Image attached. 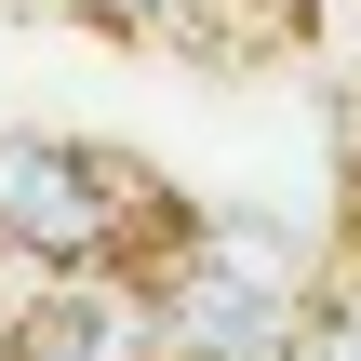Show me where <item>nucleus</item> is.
I'll list each match as a JSON object with an SVG mask.
<instances>
[{
	"mask_svg": "<svg viewBox=\"0 0 361 361\" xmlns=\"http://www.w3.org/2000/svg\"><path fill=\"white\" fill-rule=\"evenodd\" d=\"M295 361H361V268L308 295V322H295Z\"/></svg>",
	"mask_w": 361,
	"mask_h": 361,
	"instance_id": "obj_4",
	"label": "nucleus"
},
{
	"mask_svg": "<svg viewBox=\"0 0 361 361\" xmlns=\"http://www.w3.org/2000/svg\"><path fill=\"white\" fill-rule=\"evenodd\" d=\"M134 228H161L134 161H94V147L0 121V268H107V255H134Z\"/></svg>",
	"mask_w": 361,
	"mask_h": 361,
	"instance_id": "obj_1",
	"label": "nucleus"
},
{
	"mask_svg": "<svg viewBox=\"0 0 361 361\" xmlns=\"http://www.w3.org/2000/svg\"><path fill=\"white\" fill-rule=\"evenodd\" d=\"M80 27H121V40H214L228 0H67Z\"/></svg>",
	"mask_w": 361,
	"mask_h": 361,
	"instance_id": "obj_3",
	"label": "nucleus"
},
{
	"mask_svg": "<svg viewBox=\"0 0 361 361\" xmlns=\"http://www.w3.org/2000/svg\"><path fill=\"white\" fill-rule=\"evenodd\" d=\"M0 361H201V348H188L174 281L134 268V255H107V268H40V281H13Z\"/></svg>",
	"mask_w": 361,
	"mask_h": 361,
	"instance_id": "obj_2",
	"label": "nucleus"
}]
</instances>
